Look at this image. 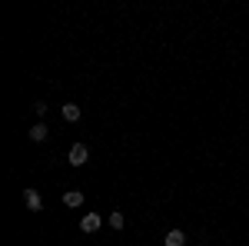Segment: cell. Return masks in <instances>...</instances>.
Instances as JSON below:
<instances>
[{
	"label": "cell",
	"mask_w": 249,
	"mask_h": 246,
	"mask_svg": "<svg viewBox=\"0 0 249 246\" xmlns=\"http://www.w3.org/2000/svg\"><path fill=\"white\" fill-rule=\"evenodd\" d=\"M23 203H27V209L40 213V209H43V196H40L34 187H27V189H23Z\"/></svg>",
	"instance_id": "7a4b0ae2"
},
{
	"label": "cell",
	"mask_w": 249,
	"mask_h": 246,
	"mask_svg": "<svg viewBox=\"0 0 249 246\" xmlns=\"http://www.w3.org/2000/svg\"><path fill=\"white\" fill-rule=\"evenodd\" d=\"M107 223L113 229H126V216H123V209H113L110 216H107Z\"/></svg>",
	"instance_id": "ba28073f"
},
{
	"label": "cell",
	"mask_w": 249,
	"mask_h": 246,
	"mask_svg": "<svg viewBox=\"0 0 249 246\" xmlns=\"http://www.w3.org/2000/svg\"><path fill=\"white\" fill-rule=\"evenodd\" d=\"M27 136H30L34 143H47V136H50V130H47V123H34Z\"/></svg>",
	"instance_id": "8992f818"
},
{
	"label": "cell",
	"mask_w": 249,
	"mask_h": 246,
	"mask_svg": "<svg viewBox=\"0 0 249 246\" xmlns=\"http://www.w3.org/2000/svg\"><path fill=\"white\" fill-rule=\"evenodd\" d=\"M34 114H37V123H43V116H47V103H43V100L34 103Z\"/></svg>",
	"instance_id": "9c48e42d"
},
{
	"label": "cell",
	"mask_w": 249,
	"mask_h": 246,
	"mask_svg": "<svg viewBox=\"0 0 249 246\" xmlns=\"http://www.w3.org/2000/svg\"><path fill=\"white\" fill-rule=\"evenodd\" d=\"M163 246H186V233H183V229H170V233L163 236Z\"/></svg>",
	"instance_id": "52a82bcc"
},
{
	"label": "cell",
	"mask_w": 249,
	"mask_h": 246,
	"mask_svg": "<svg viewBox=\"0 0 249 246\" xmlns=\"http://www.w3.org/2000/svg\"><path fill=\"white\" fill-rule=\"evenodd\" d=\"M63 207L80 209L83 207V193H80V189H67V193H63Z\"/></svg>",
	"instance_id": "277c9868"
},
{
	"label": "cell",
	"mask_w": 249,
	"mask_h": 246,
	"mask_svg": "<svg viewBox=\"0 0 249 246\" xmlns=\"http://www.w3.org/2000/svg\"><path fill=\"white\" fill-rule=\"evenodd\" d=\"M67 160H70V167H83V163L90 160V147H87V143H73L70 153H67Z\"/></svg>",
	"instance_id": "6da1fadb"
},
{
	"label": "cell",
	"mask_w": 249,
	"mask_h": 246,
	"mask_svg": "<svg viewBox=\"0 0 249 246\" xmlns=\"http://www.w3.org/2000/svg\"><path fill=\"white\" fill-rule=\"evenodd\" d=\"M60 114H63V120H67V123H77L80 116H83V110H80L77 103H63V107H60Z\"/></svg>",
	"instance_id": "5b68a950"
},
{
	"label": "cell",
	"mask_w": 249,
	"mask_h": 246,
	"mask_svg": "<svg viewBox=\"0 0 249 246\" xmlns=\"http://www.w3.org/2000/svg\"><path fill=\"white\" fill-rule=\"evenodd\" d=\"M100 227H103V220H100V213H87V216L80 220V229H83V233H96Z\"/></svg>",
	"instance_id": "3957f363"
}]
</instances>
